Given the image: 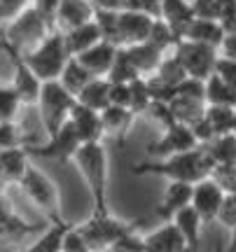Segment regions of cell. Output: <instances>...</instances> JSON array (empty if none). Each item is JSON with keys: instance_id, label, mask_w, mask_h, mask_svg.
<instances>
[{"instance_id": "1", "label": "cell", "mask_w": 236, "mask_h": 252, "mask_svg": "<svg viewBox=\"0 0 236 252\" xmlns=\"http://www.w3.org/2000/svg\"><path fill=\"white\" fill-rule=\"evenodd\" d=\"M213 168L215 163L208 157L206 147L199 145L194 150H187V152L180 154H171V157H164V159H145V161L136 163L131 173L134 175H155V178H164L166 182H194L203 180L213 175Z\"/></svg>"}, {"instance_id": "2", "label": "cell", "mask_w": 236, "mask_h": 252, "mask_svg": "<svg viewBox=\"0 0 236 252\" xmlns=\"http://www.w3.org/2000/svg\"><path fill=\"white\" fill-rule=\"evenodd\" d=\"M77 173L82 175V180L87 185L91 194V203L94 210L91 213H108V182H110V154L108 145L103 143H84L80 145V150L75 152L73 161Z\"/></svg>"}, {"instance_id": "3", "label": "cell", "mask_w": 236, "mask_h": 252, "mask_svg": "<svg viewBox=\"0 0 236 252\" xmlns=\"http://www.w3.org/2000/svg\"><path fill=\"white\" fill-rule=\"evenodd\" d=\"M52 31H54V24L35 5H28L17 19H12L7 26L0 28V49L26 54L40 45Z\"/></svg>"}, {"instance_id": "4", "label": "cell", "mask_w": 236, "mask_h": 252, "mask_svg": "<svg viewBox=\"0 0 236 252\" xmlns=\"http://www.w3.org/2000/svg\"><path fill=\"white\" fill-rule=\"evenodd\" d=\"M19 56L24 59V63H26L28 68L35 72L42 82L59 80L61 72H64V68H66V63L70 61V54H68V47H66V40H64V33L56 31V28L37 47H33L31 52L19 54Z\"/></svg>"}, {"instance_id": "5", "label": "cell", "mask_w": 236, "mask_h": 252, "mask_svg": "<svg viewBox=\"0 0 236 252\" xmlns=\"http://www.w3.org/2000/svg\"><path fill=\"white\" fill-rule=\"evenodd\" d=\"M77 229L84 236L91 252H108L124 236L134 234L138 229V222H127L108 210V213H91L84 222L77 224Z\"/></svg>"}, {"instance_id": "6", "label": "cell", "mask_w": 236, "mask_h": 252, "mask_svg": "<svg viewBox=\"0 0 236 252\" xmlns=\"http://www.w3.org/2000/svg\"><path fill=\"white\" fill-rule=\"evenodd\" d=\"M24 196L35 206V210H40L49 222H61V196H59V187L54 185V180L47 175L42 168H37L35 163L28 166V171L24 173V178L17 185Z\"/></svg>"}, {"instance_id": "7", "label": "cell", "mask_w": 236, "mask_h": 252, "mask_svg": "<svg viewBox=\"0 0 236 252\" xmlns=\"http://www.w3.org/2000/svg\"><path fill=\"white\" fill-rule=\"evenodd\" d=\"M75 103H77V98L59 80L42 82V91H40L35 108L40 115V124L45 128V135L56 133L68 122Z\"/></svg>"}, {"instance_id": "8", "label": "cell", "mask_w": 236, "mask_h": 252, "mask_svg": "<svg viewBox=\"0 0 236 252\" xmlns=\"http://www.w3.org/2000/svg\"><path fill=\"white\" fill-rule=\"evenodd\" d=\"M80 135L75 131V126L70 122H66L56 133L45 135V140L26 145L31 157H42V159H52L56 163H70L75 152L80 150Z\"/></svg>"}, {"instance_id": "9", "label": "cell", "mask_w": 236, "mask_h": 252, "mask_svg": "<svg viewBox=\"0 0 236 252\" xmlns=\"http://www.w3.org/2000/svg\"><path fill=\"white\" fill-rule=\"evenodd\" d=\"M199 147V140L192 131V126L182 124V122H171L162 128V135L150 140L145 145V154L147 159H164V157H171V154H180L187 150Z\"/></svg>"}, {"instance_id": "10", "label": "cell", "mask_w": 236, "mask_h": 252, "mask_svg": "<svg viewBox=\"0 0 236 252\" xmlns=\"http://www.w3.org/2000/svg\"><path fill=\"white\" fill-rule=\"evenodd\" d=\"M173 52L185 65L187 75L194 80H208L215 72V63H218L220 56V49H215V47L199 45V42H192V40H178Z\"/></svg>"}, {"instance_id": "11", "label": "cell", "mask_w": 236, "mask_h": 252, "mask_svg": "<svg viewBox=\"0 0 236 252\" xmlns=\"http://www.w3.org/2000/svg\"><path fill=\"white\" fill-rule=\"evenodd\" d=\"M225 196H227V191L222 189V185L213 175L194 182V189H192V208L201 215L203 224L218 222V213H220V208H222V203H225Z\"/></svg>"}, {"instance_id": "12", "label": "cell", "mask_w": 236, "mask_h": 252, "mask_svg": "<svg viewBox=\"0 0 236 252\" xmlns=\"http://www.w3.org/2000/svg\"><path fill=\"white\" fill-rule=\"evenodd\" d=\"M155 17L147 12H136V9H119L117 17V45L131 47L147 42L150 31H152Z\"/></svg>"}, {"instance_id": "13", "label": "cell", "mask_w": 236, "mask_h": 252, "mask_svg": "<svg viewBox=\"0 0 236 252\" xmlns=\"http://www.w3.org/2000/svg\"><path fill=\"white\" fill-rule=\"evenodd\" d=\"M5 54L12 59V65H14V75H12L9 84L17 89L19 98H21L24 105H35L37 98H40V91H42V80L28 68L19 54L9 52V49H5Z\"/></svg>"}, {"instance_id": "14", "label": "cell", "mask_w": 236, "mask_h": 252, "mask_svg": "<svg viewBox=\"0 0 236 252\" xmlns=\"http://www.w3.org/2000/svg\"><path fill=\"white\" fill-rule=\"evenodd\" d=\"M94 14H96V7L91 0H59L54 12V28L66 33L87 21H94Z\"/></svg>"}, {"instance_id": "15", "label": "cell", "mask_w": 236, "mask_h": 252, "mask_svg": "<svg viewBox=\"0 0 236 252\" xmlns=\"http://www.w3.org/2000/svg\"><path fill=\"white\" fill-rule=\"evenodd\" d=\"M192 189H194V185H190V182H178V180L166 182L162 201H159V206L155 208V215L159 217L162 222L173 220L175 213H180L182 208L192 206Z\"/></svg>"}, {"instance_id": "16", "label": "cell", "mask_w": 236, "mask_h": 252, "mask_svg": "<svg viewBox=\"0 0 236 252\" xmlns=\"http://www.w3.org/2000/svg\"><path fill=\"white\" fill-rule=\"evenodd\" d=\"M143 243H145V252H190L180 229L171 220L162 222L157 229L143 236Z\"/></svg>"}, {"instance_id": "17", "label": "cell", "mask_w": 236, "mask_h": 252, "mask_svg": "<svg viewBox=\"0 0 236 252\" xmlns=\"http://www.w3.org/2000/svg\"><path fill=\"white\" fill-rule=\"evenodd\" d=\"M68 122L75 126V131L80 135L82 145L84 143H101L105 140V133H103V119H101V112L99 110H91L82 103H75L73 112Z\"/></svg>"}, {"instance_id": "18", "label": "cell", "mask_w": 236, "mask_h": 252, "mask_svg": "<svg viewBox=\"0 0 236 252\" xmlns=\"http://www.w3.org/2000/svg\"><path fill=\"white\" fill-rule=\"evenodd\" d=\"M101 119H103V133H105V138L122 145L127 140V135L131 133L138 115L131 108H124V105H108L101 112Z\"/></svg>"}, {"instance_id": "19", "label": "cell", "mask_w": 236, "mask_h": 252, "mask_svg": "<svg viewBox=\"0 0 236 252\" xmlns=\"http://www.w3.org/2000/svg\"><path fill=\"white\" fill-rule=\"evenodd\" d=\"M194 17L197 14L192 0H159V19L178 35V40H182Z\"/></svg>"}, {"instance_id": "20", "label": "cell", "mask_w": 236, "mask_h": 252, "mask_svg": "<svg viewBox=\"0 0 236 252\" xmlns=\"http://www.w3.org/2000/svg\"><path fill=\"white\" fill-rule=\"evenodd\" d=\"M117 52H119V47L115 45V42L101 40L99 45H94L91 49L82 52V54L75 56V59H77L94 77H108L110 68H112V63L117 59Z\"/></svg>"}, {"instance_id": "21", "label": "cell", "mask_w": 236, "mask_h": 252, "mask_svg": "<svg viewBox=\"0 0 236 252\" xmlns=\"http://www.w3.org/2000/svg\"><path fill=\"white\" fill-rule=\"evenodd\" d=\"M227 37V31L225 26L220 24L218 19H203V17H194L182 40H192V42H199V45H208V47H215L220 49L222 42Z\"/></svg>"}, {"instance_id": "22", "label": "cell", "mask_w": 236, "mask_h": 252, "mask_svg": "<svg viewBox=\"0 0 236 252\" xmlns=\"http://www.w3.org/2000/svg\"><path fill=\"white\" fill-rule=\"evenodd\" d=\"M31 152L26 145H17L0 152V171H2V180L7 185H19V180L24 178V173L31 166Z\"/></svg>"}, {"instance_id": "23", "label": "cell", "mask_w": 236, "mask_h": 252, "mask_svg": "<svg viewBox=\"0 0 236 252\" xmlns=\"http://www.w3.org/2000/svg\"><path fill=\"white\" fill-rule=\"evenodd\" d=\"M42 229H45V224H28L24 217H19L17 213L9 210L7 215L0 220V245H17L26 236L40 234Z\"/></svg>"}, {"instance_id": "24", "label": "cell", "mask_w": 236, "mask_h": 252, "mask_svg": "<svg viewBox=\"0 0 236 252\" xmlns=\"http://www.w3.org/2000/svg\"><path fill=\"white\" fill-rule=\"evenodd\" d=\"M173 224L180 229L185 243L190 248V252H201V229H203V220L192 206L182 208L180 213H175L171 220Z\"/></svg>"}, {"instance_id": "25", "label": "cell", "mask_w": 236, "mask_h": 252, "mask_svg": "<svg viewBox=\"0 0 236 252\" xmlns=\"http://www.w3.org/2000/svg\"><path fill=\"white\" fill-rule=\"evenodd\" d=\"M64 40H66V47H68V54L70 56H80L82 52L91 49L94 45H99L103 35H101V28L96 21H87L77 28H70L64 33Z\"/></svg>"}, {"instance_id": "26", "label": "cell", "mask_w": 236, "mask_h": 252, "mask_svg": "<svg viewBox=\"0 0 236 252\" xmlns=\"http://www.w3.org/2000/svg\"><path fill=\"white\" fill-rule=\"evenodd\" d=\"M150 77H152L157 84H162V87H166V89L175 91V87L182 84L190 75H187V70H185V65L180 63V59L175 56V52L171 49V52H166V54H164L159 68H157L155 75H150Z\"/></svg>"}, {"instance_id": "27", "label": "cell", "mask_w": 236, "mask_h": 252, "mask_svg": "<svg viewBox=\"0 0 236 252\" xmlns=\"http://www.w3.org/2000/svg\"><path fill=\"white\" fill-rule=\"evenodd\" d=\"M131 56V61L136 65V70L140 77H150V75H155V70L159 68V63H162L164 54L162 49H157L155 45H150V42H140V45H131V47H124Z\"/></svg>"}, {"instance_id": "28", "label": "cell", "mask_w": 236, "mask_h": 252, "mask_svg": "<svg viewBox=\"0 0 236 252\" xmlns=\"http://www.w3.org/2000/svg\"><path fill=\"white\" fill-rule=\"evenodd\" d=\"M70 226L73 224L66 222V220H61V222H49V226H45V229L37 234L35 241L28 245V250L31 252H61V248H64V236Z\"/></svg>"}, {"instance_id": "29", "label": "cell", "mask_w": 236, "mask_h": 252, "mask_svg": "<svg viewBox=\"0 0 236 252\" xmlns=\"http://www.w3.org/2000/svg\"><path fill=\"white\" fill-rule=\"evenodd\" d=\"M110 84H112V82H110L108 77H94V80L77 94V103H82V105H87V108H91V110L103 112V110L110 105Z\"/></svg>"}, {"instance_id": "30", "label": "cell", "mask_w": 236, "mask_h": 252, "mask_svg": "<svg viewBox=\"0 0 236 252\" xmlns=\"http://www.w3.org/2000/svg\"><path fill=\"white\" fill-rule=\"evenodd\" d=\"M208 157L213 159L215 168H227V166H236V135L227 133V135H218L213 138L208 145H203ZM213 168V171H215Z\"/></svg>"}, {"instance_id": "31", "label": "cell", "mask_w": 236, "mask_h": 252, "mask_svg": "<svg viewBox=\"0 0 236 252\" xmlns=\"http://www.w3.org/2000/svg\"><path fill=\"white\" fill-rule=\"evenodd\" d=\"M203 96H206V105H227L236 108V89L229 87L225 80H220L213 72L208 80H203Z\"/></svg>"}, {"instance_id": "32", "label": "cell", "mask_w": 236, "mask_h": 252, "mask_svg": "<svg viewBox=\"0 0 236 252\" xmlns=\"http://www.w3.org/2000/svg\"><path fill=\"white\" fill-rule=\"evenodd\" d=\"M94 80V75H91L84 65H82L75 56H70V61L66 63V68H64V72H61V77H59V82L64 84L66 89L73 94L75 98H77V94H80L89 82Z\"/></svg>"}, {"instance_id": "33", "label": "cell", "mask_w": 236, "mask_h": 252, "mask_svg": "<svg viewBox=\"0 0 236 252\" xmlns=\"http://www.w3.org/2000/svg\"><path fill=\"white\" fill-rule=\"evenodd\" d=\"M203 119L210 126V131H213L215 138L234 133V108H227V105H206Z\"/></svg>"}, {"instance_id": "34", "label": "cell", "mask_w": 236, "mask_h": 252, "mask_svg": "<svg viewBox=\"0 0 236 252\" xmlns=\"http://www.w3.org/2000/svg\"><path fill=\"white\" fill-rule=\"evenodd\" d=\"M129 87H131V103H129V108L134 110L138 117L147 115V110L152 108V103H155V96H152L147 77H136L134 82H129Z\"/></svg>"}, {"instance_id": "35", "label": "cell", "mask_w": 236, "mask_h": 252, "mask_svg": "<svg viewBox=\"0 0 236 252\" xmlns=\"http://www.w3.org/2000/svg\"><path fill=\"white\" fill-rule=\"evenodd\" d=\"M24 103L12 84H0V122H17Z\"/></svg>"}, {"instance_id": "36", "label": "cell", "mask_w": 236, "mask_h": 252, "mask_svg": "<svg viewBox=\"0 0 236 252\" xmlns=\"http://www.w3.org/2000/svg\"><path fill=\"white\" fill-rule=\"evenodd\" d=\"M136 77H140V75H138L131 56H129V52L124 47H119L117 59H115L112 68H110V72H108V80L110 82H134Z\"/></svg>"}, {"instance_id": "37", "label": "cell", "mask_w": 236, "mask_h": 252, "mask_svg": "<svg viewBox=\"0 0 236 252\" xmlns=\"http://www.w3.org/2000/svg\"><path fill=\"white\" fill-rule=\"evenodd\" d=\"M147 42H150V45H155L157 49H162V52H171L173 47L178 45V35H175L171 28L164 24L162 19L155 17V24H152V31H150Z\"/></svg>"}, {"instance_id": "38", "label": "cell", "mask_w": 236, "mask_h": 252, "mask_svg": "<svg viewBox=\"0 0 236 252\" xmlns=\"http://www.w3.org/2000/svg\"><path fill=\"white\" fill-rule=\"evenodd\" d=\"M17 145H28L19 124L17 122H0V152L9 150V147H17Z\"/></svg>"}, {"instance_id": "39", "label": "cell", "mask_w": 236, "mask_h": 252, "mask_svg": "<svg viewBox=\"0 0 236 252\" xmlns=\"http://www.w3.org/2000/svg\"><path fill=\"white\" fill-rule=\"evenodd\" d=\"M28 5H33V0H0V28L17 19Z\"/></svg>"}, {"instance_id": "40", "label": "cell", "mask_w": 236, "mask_h": 252, "mask_svg": "<svg viewBox=\"0 0 236 252\" xmlns=\"http://www.w3.org/2000/svg\"><path fill=\"white\" fill-rule=\"evenodd\" d=\"M64 252H91V248L87 245V241H84V236L80 234V229H77V224H73L68 231H66L64 236V248H61Z\"/></svg>"}, {"instance_id": "41", "label": "cell", "mask_w": 236, "mask_h": 252, "mask_svg": "<svg viewBox=\"0 0 236 252\" xmlns=\"http://www.w3.org/2000/svg\"><path fill=\"white\" fill-rule=\"evenodd\" d=\"M215 75L220 80H225L229 87L236 89V59H229V56L220 54L218 63H215Z\"/></svg>"}, {"instance_id": "42", "label": "cell", "mask_w": 236, "mask_h": 252, "mask_svg": "<svg viewBox=\"0 0 236 252\" xmlns=\"http://www.w3.org/2000/svg\"><path fill=\"white\" fill-rule=\"evenodd\" d=\"M108 252H145V243H143V236H138L136 231L134 234L124 236L122 241L112 245Z\"/></svg>"}, {"instance_id": "43", "label": "cell", "mask_w": 236, "mask_h": 252, "mask_svg": "<svg viewBox=\"0 0 236 252\" xmlns=\"http://www.w3.org/2000/svg\"><path fill=\"white\" fill-rule=\"evenodd\" d=\"M131 103V87L129 82H112L110 84V105H124L129 108Z\"/></svg>"}, {"instance_id": "44", "label": "cell", "mask_w": 236, "mask_h": 252, "mask_svg": "<svg viewBox=\"0 0 236 252\" xmlns=\"http://www.w3.org/2000/svg\"><path fill=\"white\" fill-rule=\"evenodd\" d=\"M122 9H136L159 17V0H122Z\"/></svg>"}, {"instance_id": "45", "label": "cell", "mask_w": 236, "mask_h": 252, "mask_svg": "<svg viewBox=\"0 0 236 252\" xmlns=\"http://www.w3.org/2000/svg\"><path fill=\"white\" fill-rule=\"evenodd\" d=\"M220 54L229 56V59H236V33H227L225 42L220 47Z\"/></svg>"}, {"instance_id": "46", "label": "cell", "mask_w": 236, "mask_h": 252, "mask_svg": "<svg viewBox=\"0 0 236 252\" xmlns=\"http://www.w3.org/2000/svg\"><path fill=\"white\" fill-rule=\"evenodd\" d=\"M96 9H110V12H119L122 9V0H91Z\"/></svg>"}, {"instance_id": "47", "label": "cell", "mask_w": 236, "mask_h": 252, "mask_svg": "<svg viewBox=\"0 0 236 252\" xmlns=\"http://www.w3.org/2000/svg\"><path fill=\"white\" fill-rule=\"evenodd\" d=\"M222 26H225V31H227V33H236V7H234V12L229 14V19L222 24Z\"/></svg>"}, {"instance_id": "48", "label": "cell", "mask_w": 236, "mask_h": 252, "mask_svg": "<svg viewBox=\"0 0 236 252\" xmlns=\"http://www.w3.org/2000/svg\"><path fill=\"white\" fill-rule=\"evenodd\" d=\"M9 210H12V208H9V201L5 196H2V194H0V220H2V217L7 215Z\"/></svg>"}, {"instance_id": "49", "label": "cell", "mask_w": 236, "mask_h": 252, "mask_svg": "<svg viewBox=\"0 0 236 252\" xmlns=\"http://www.w3.org/2000/svg\"><path fill=\"white\" fill-rule=\"evenodd\" d=\"M215 252H227V245H225V243H218V245H215Z\"/></svg>"}, {"instance_id": "50", "label": "cell", "mask_w": 236, "mask_h": 252, "mask_svg": "<svg viewBox=\"0 0 236 252\" xmlns=\"http://www.w3.org/2000/svg\"><path fill=\"white\" fill-rule=\"evenodd\" d=\"M234 135H236V108H234Z\"/></svg>"}, {"instance_id": "51", "label": "cell", "mask_w": 236, "mask_h": 252, "mask_svg": "<svg viewBox=\"0 0 236 252\" xmlns=\"http://www.w3.org/2000/svg\"><path fill=\"white\" fill-rule=\"evenodd\" d=\"M19 252H31V250H28V248H24V250H19Z\"/></svg>"}, {"instance_id": "52", "label": "cell", "mask_w": 236, "mask_h": 252, "mask_svg": "<svg viewBox=\"0 0 236 252\" xmlns=\"http://www.w3.org/2000/svg\"><path fill=\"white\" fill-rule=\"evenodd\" d=\"M0 182H5V180H2V171H0Z\"/></svg>"}, {"instance_id": "53", "label": "cell", "mask_w": 236, "mask_h": 252, "mask_svg": "<svg viewBox=\"0 0 236 252\" xmlns=\"http://www.w3.org/2000/svg\"><path fill=\"white\" fill-rule=\"evenodd\" d=\"M61 252H64V250H61Z\"/></svg>"}]
</instances>
